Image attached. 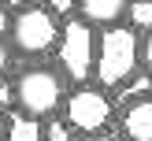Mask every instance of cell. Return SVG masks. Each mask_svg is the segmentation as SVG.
I'll use <instances>...</instances> for the list:
<instances>
[{"instance_id": "obj_16", "label": "cell", "mask_w": 152, "mask_h": 141, "mask_svg": "<svg viewBox=\"0 0 152 141\" xmlns=\"http://www.w3.org/2000/svg\"><path fill=\"white\" fill-rule=\"evenodd\" d=\"M74 141H119L115 130H104V134H89V137H74Z\"/></svg>"}, {"instance_id": "obj_2", "label": "cell", "mask_w": 152, "mask_h": 141, "mask_svg": "<svg viewBox=\"0 0 152 141\" xmlns=\"http://www.w3.org/2000/svg\"><path fill=\"white\" fill-rule=\"evenodd\" d=\"M15 104H19L22 115L30 119H48L56 111H63V100H67V82L56 67L48 63H30L15 74Z\"/></svg>"}, {"instance_id": "obj_11", "label": "cell", "mask_w": 152, "mask_h": 141, "mask_svg": "<svg viewBox=\"0 0 152 141\" xmlns=\"http://www.w3.org/2000/svg\"><path fill=\"white\" fill-rule=\"evenodd\" d=\"M45 141H74V134L63 119H48L45 123Z\"/></svg>"}, {"instance_id": "obj_3", "label": "cell", "mask_w": 152, "mask_h": 141, "mask_svg": "<svg viewBox=\"0 0 152 141\" xmlns=\"http://www.w3.org/2000/svg\"><path fill=\"white\" fill-rule=\"evenodd\" d=\"M59 41V19L48 11V4H26L11 11V30H7V45L19 56H45Z\"/></svg>"}, {"instance_id": "obj_4", "label": "cell", "mask_w": 152, "mask_h": 141, "mask_svg": "<svg viewBox=\"0 0 152 141\" xmlns=\"http://www.w3.org/2000/svg\"><path fill=\"white\" fill-rule=\"evenodd\" d=\"M93 56H96V34L89 22L82 19H67L59 26V41H56V63L63 82L86 85V78L93 74Z\"/></svg>"}, {"instance_id": "obj_9", "label": "cell", "mask_w": 152, "mask_h": 141, "mask_svg": "<svg viewBox=\"0 0 152 141\" xmlns=\"http://www.w3.org/2000/svg\"><path fill=\"white\" fill-rule=\"evenodd\" d=\"M152 93V74L148 71H137L134 74L130 82H123V85L115 89V100H111V108H115V104H137V100H145V96Z\"/></svg>"}, {"instance_id": "obj_12", "label": "cell", "mask_w": 152, "mask_h": 141, "mask_svg": "<svg viewBox=\"0 0 152 141\" xmlns=\"http://www.w3.org/2000/svg\"><path fill=\"white\" fill-rule=\"evenodd\" d=\"M7 67H11V45H7V37H0V82H4Z\"/></svg>"}, {"instance_id": "obj_6", "label": "cell", "mask_w": 152, "mask_h": 141, "mask_svg": "<svg viewBox=\"0 0 152 141\" xmlns=\"http://www.w3.org/2000/svg\"><path fill=\"white\" fill-rule=\"evenodd\" d=\"M126 7H130L126 0H82V4H78V19L89 22V26L111 30V26H123Z\"/></svg>"}, {"instance_id": "obj_14", "label": "cell", "mask_w": 152, "mask_h": 141, "mask_svg": "<svg viewBox=\"0 0 152 141\" xmlns=\"http://www.w3.org/2000/svg\"><path fill=\"white\" fill-rule=\"evenodd\" d=\"M141 59H145V67L152 74V34H145V41H141Z\"/></svg>"}, {"instance_id": "obj_5", "label": "cell", "mask_w": 152, "mask_h": 141, "mask_svg": "<svg viewBox=\"0 0 152 141\" xmlns=\"http://www.w3.org/2000/svg\"><path fill=\"white\" fill-rule=\"evenodd\" d=\"M115 115L111 96L96 85H74L63 100V123L71 126V134L89 137V134H104Z\"/></svg>"}, {"instance_id": "obj_8", "label": "cell", "mask_w": 152, "mask_h": 141, "mask_svg": "<svg viewBox=\"0 0 152 141\" xmlns=\"http://www.w3.org/2000/svg\"><path fill=\"white\" fill-rule=\"evenodd\" d=\"M4 141H45V123L22 115V111H7V119H4Z\"/></svg>"}, {"instance_id": "obj_1", "label": "cell", "mask_w": 152, "mask_h": 141, "mask_svg": "<svg viewBox=\"0 0 152 141\" xmlns=\"http://www.w3.org/2000/svg\"><path fill=\"white\" fill-rule=\"evenodd\" d=\"M141 37L130 26H111L96 34V56H93V78L96 89H119L141 71Z\"/></svg>"}, {"instance_id": "obj_17", "label": "cell", "mask_w": 152, "mask_h": 141, "mask_svg": "<svg viewBox=\"0 0 152 141\" xmlns=\"http://www.w3.org/2000/svg\"><path fill=\"white\" fill-rule=\"evenodd\" d=\"M4 119H7V115H4V111H0V141H4Z\"/></svg>"}, {"instance_id": "obj_10", "label": "cell", "mask_w": 152, "mask_h": 141, "mask_svg": "<svg viewBox=\"0 0 152 141\" xmlns=\"http://www.w3.org/2000/svg\"><path fill=\"white\" fill-rule=\"evenodd\" d=\"M126 19H130V30H145V34H152V0L130 4V7H126Z\"/></svg>"}, {"instance_id": "obj_7", "label": "cell", "mask_w": 152, "mask_h": 141, "mask_svg": "<svg viewBox=\"0 0 152 141\" xmlns=\"http://www.w3.org/2000/svg\"><path fill=\"white\" fill-rule=\"evenodd\" d=\"M123 137L126 141H152V96L123 108Z\"/></svg>"}, {"instance_id": "obj_15", "label": "cell", "mask_w": 152, "mask_h": 141, "mask_svg": "<svg viewBox=\"0 0 152 141\" xmlns=\"http://www.w3.org/2000/svg\"><path fill=\"white\" fill-rule=\"evenodd\" d=\"M7 30H11V7L0 4V37H7Z\"/></svg>"}, {"instance_id": "obj_13", "label": "cell", "mask_w": 152, "mask_h": 141, "mask_svg": "<svg viewBox=\"0 0 152 141\" xmlns=\"http://www.w3.org/2000/svg\"><path fill=\"white\" fill-rule=\"evenodd\" d=\"M15 104V85L11 82H0V111H7Z\"/></svg>"}]
</instances>
